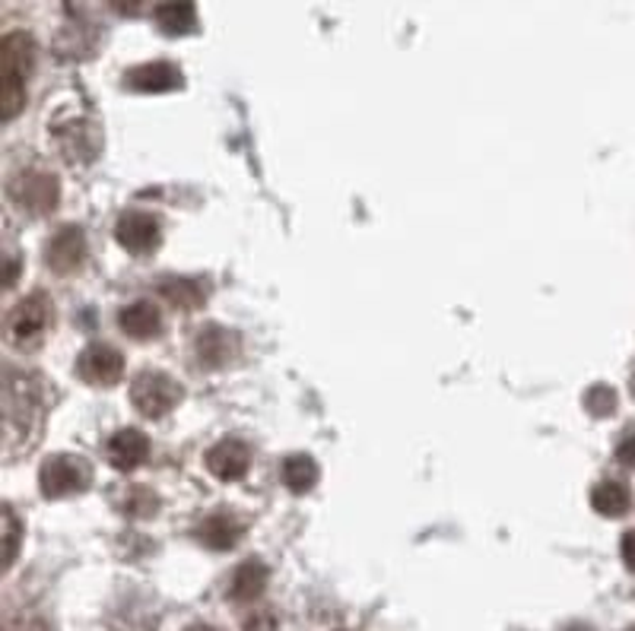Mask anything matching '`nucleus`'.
I'll list each match as a JSON object with an SVG mask.
<instances>
[{"label":"nucleus","mask_w":635,"mask_h":631,"mask_svg":"<svg viewBox=\"0 0 635 631\" xmlns=\"http://www.w3.org/2000/svg\"><path fill=\"white\" fill-rule=\"evenodd\" d=\"M629 631H635V629H629Z\"/></svg>","instance_id":"2f4dec72"},{"label":"nucleus","mask_w":635,"mask_h":631,"mask_svg":"<svg viewBox=\"0 0 635 631\" xmlns=\"http://www.w3.org/2000/svg\"><path fill=\"white\" fill-rule=\"evenodd\" d=\"M194 353H198V362L203 368H226L229 362L239 355V336L232 330L203 328L198 330Z\"/></svg>","instance_id":"9b49d317"},{"label":"nucleus","mask_w":635,"mask_h":631,"mask_svg":"<svg viewBox=\"0 0 635 631\" xmlns=\"http://www.w3.org/2000/svg\"><path fill=\"white\" fill-rule=\"evenodd\" d=\"M267 578H271V571H267L264 562H245V565L235 568V575L229 581V597L235 603H252V600H257L264 593Z\"/></svg>","instance_id":"2eb2a0df"},{"label":"nucleus","mask_w":635,"mask_h":631,"mask_svg":"<svg viewBox=\"0 0 635 631\" xmlns=\"http://www.w3.org/2000/svg\"><path fill=\"white\" fill-rule=\"evenodd\" d=\"M115 7H118L121 13H137V10H140V0H115Z\"/></svg>","instance_id":"c85d7f7f"},{"label":"nucleus","mask_w":635,"mask_h":631,"mask_svg":"<svg viewBox=\"0 0 635 631\" xmlns=\"http://www.w3.org/2000/svg\"><path fill=\"white\" fill-rule=\"evenodd\" d=\"M35 49L32 39L23 32H13L3 39V54H0V71H3V121H13V115L23 108L25 101V76L32 71Z\"/></svg>","instance_id":"f257e3e1"},{"label":"nucleus","mask_w":635,"mask_h":631,"mask_svg":"<svg viewBox=\"0 0 635 631\" xmlns=\"http://www.w3.org/2000/svg\"><path fill=\"white\" fill-rule=\"evenodd\" d=\"M181 83V76L172 64H147L127 74V86L137 93H169Z\"/></svg>","instance_id":"f3484780"},{"label":"nucleus","mask_w":635,"mask_h":631,"mask_svg":"<svg viewBox=\"0 0 635 631\" xmlns=\"http://www.w3.org/2000/svg\"><path fill=\"white\" fill-rule=\"evenodd\" d=\"M616 460H620L623 467H635V435H626V438L620 441V448H616Z\"/></svg>","instance_id":"a878e982"},{"label":"nucleus","mask_w":635,"mask_h":631,"mask_svg":"<svg viewBox=\"0 0 635 631\" xmlns=\"http://www.w3.org/2000/svg\"><path fill=\"white\" fill-rule=\"evenodd\" d=\"M279 477H283V485H286L289 492L303 495V492H311V489H315V482H318V463L305 454L286 457V460H283Z\"/></svg>","instance_id":"aec40b11"},{"label":"nucleus","mask_w":635,"mask_h":631,"mask_svg":"<svg viewBox=\"0 0 635 631\" xmlns=\"http://www.w3.org/2000/svg\"><path fill=\"white\" fill-rule=\"evenodd\" d=\"M584 409H588L591 416H597V419L613 416V409H616V394L610 391L607 384H597V387H591V391L584 394Z\"/></svg>","instance_id":"b1692460"},{"label":"nucleus","mask_w":635,"mask_h":631,"mask_svg":"<svg viewBox=\"0 0 635 631\" xmlns=\"http://www.w3.org/2000/svg\"><path fill=\"white\" fill-rule=\"evenodd\" d=\"M17 282V257L13 254H7V274H3V286L10 289Z\"/></svg>","instance_id":"cd10ccee"},{"label":"nucleus","mask_w":635,"mask_h":631,"mask_svg":"<svg viewBox=\"0 0 635 631\" xmlns=\"http://www.w3.org/2000/svg\"><path fill=\"white\" fill-rule=\"evenodd\" d=\"M45 260H49L51 270L61 274V277L80 270L83 260H86V238H83V232L76 226L57 228V232L51 235L49 245H45Z\"/></svg>","instance_id":"6e6552de"},{"label":"nucleus","mask_w":635,"mask_h":631,"mask_svg":"<svg viewBox=\"0 0 635 631\" xmlns=\"http://www.w3.org/2000/svg\"><path fill=\"white\" fill-rule=\"evenodd\" d=\"M198 539L213 553H226L239 539H242V524L229 514V511H216L210 517H203L198 527Z\"/></svg>","instance_id":"ddd939ff"},{"label":"nucleus","mask_w":635,"mask_h":631,"mask_svg":"<svg viewBox=\"0 0 635 631\" xmlns=\"http://www.w3.org/2000/svg\"><path fill=\"white\" fill-rule=\"evenodd\" d=\"M591 507L604 517H623L629 511V489L623 482H597L591 489Z\"/></svg>","instance_id":"6ab92c4d"},{"label":"nucleus","mask_w":635,"mask_h":631,"mask_svg":"<svg viewBox=\"0 0 635 631\" xmlns=\"http://www.w3.org/2000/svg\"><path fill=\"white\" fill-rule=\"evenodd\" d=\"M156 507H159V499L152 495L150 489H144V485L130 489L121 499V511H125L127 517H152Z\"/></svg>","instance_id":"4be33fe9"},{"label":"nucleus","mask_w":635,"mask_h":631,"mask_svg":"<svg viewBox=\"0 0 635 631\" xmlns=\"http://www.w3.org/2000/svg\"><path fill=\"white\" fill-rule=\"evenodd\" d=\"M178 400H181V387L166 372H140L130 384V404L150 419H162L169 409H176Z\"/></svg>","instance_id":"7ed1b4c3"},{"label":"nucleus","mask_w":635,"mask_h":631,"mask_svg":"<svg viewBox=\"0 0 635 631\" xmlns=\"http://www.w3.org/2000/svg\"><path fill=\"white\" fill-rule=\"evenodd\" d=\"M156 23L162 25L169 35H181L194 25V7L188 0H169L156 10Z\"/></svg>","instance_id":"412c9836"},{"label":"nucleus","mask_w":635,"mask_h":631,"mask_svg":"<svg viewBox=\"0 0 635 631\" xmlns=\"http://www.w3.org/2000/svg\"><path fill=\"white\" fill-rule=\"evenodd\" d=\"M105 454H108V463H112L115 470L130 473V470H137V467L150 457V438L137 429H121L118 435H112Z\"/></svg>","instance_id":"f8f14e48"},{"label":"nucleus","mask_w":635,"mask_h":631,"mask_svg":"<svg viewBox=\"0 0 635 631\" xmlns=\"http://www.w3.org/2000/svg\"><path fill=\"white\" fill-rule=\"evenodd\" d=\"M245 631H277V616L274 612H252L245 619Z\"/></svg>","instance_id":"393cba45"},{"label":"nucleus","mask_w":635,"mask_h":631,"mask_svg":"<svg viewBox=\"0 0 635 631\" xmlns=\"http://www.w3.org/2000/svg\"><path fill=\"white\" fill-rule=\"evenodd\" d=\"M623 562H626L629 571H635V531L623 536Z\"/></svg>","instance_id":"bb28decb"},{"label":"nucleus","mask_w":635,"mask_h":631,"mask_svg":"<svg viewBox=\"0 0 635 631\" xmlns=\"http://www.w3.org/2000/svg\"><path fill=\"white\" fill-rule=\"evenodd\" d=\"M20 539H23V524L17 521L13 507H7V511H3V568H10V565L17 562Z\"/></svg>","instance_id":"5701e85b"},{"label":"nucleus","mask_w":635,"mask_h":631,"mask_svg":"<svg viewBox=\"0 0 635 631\" xmlns=\"http://www.w3.org/2000/svg\"><path fill=\"white\" fill-rule=\"evenodd\" d=\"M7 197L17 203L20 210L32 213V216H49L61 201V184L57 178L39 169H25L13 181L7 184Z\"/></svg>","instance_id":"f03ea898"},{"label":"nucleus","mask_w":635,"mask_h":631,"mask_svg":"<svg viewBox=\"0 0 635 631\" xmlns=\"http://www.w3.org/2000/svg\"><path fill=\"white\" fill-rule=\"evenodd\" d=\"M51 324V299L45 292H32L7 314V333L17 346L39 343Z\"/></svg>","instance_id":"39448f33"},{"label":"nucleus","mask_w":635,"mask_h":631,"mask_svg":"<svg viewBox=\"0 0 635 631\" xmlns=\"http://www.w3.org/2000/svg\"><path fill=\"white\" fill-rule=\"evenodd\" d=\"M39 485L45 499H67L80 495L89 485V467L80 457H51L39 473Z\"/></svg>","instance_id":"423d86ee"},{"label":"nucleus","mask_w":635,"mask_h":631,"mask_svg":"<svg viewBox=\"0 0 635 631\" xmlns=\"http://www.w3.org/2000/svg\"><path fill=\"white\" fill-rule=\"evenodd\" d=\"M76 372L80 378L89 381V384H99V387H112L118 384L125 375V355L118 353L115 346H105V343H93L86 346L80 359H76Z\"/></svg>","instance_id":"0eeeda50"},{"label":"nucleus","mask_w":635,"mask_h":631,"mask_svg":"<svg viewBox=\"0 0 635 631\" xmlns=\"http://www.w3.org/2000/svg\"><path fill=\"white\" fill-rule=\"evenodd\" d=\"M248 467H252V451H248L245 441H239V438H223V441H216V445L207 451V470H210L216 480H245Z\"/></svg>","instance_id":"1a4fd4ad"},{"label":"nucleus","mask_w":635,"mask_h":631,"mask_svg":"<svg viewBox=\"0 0 635 631\" xmlns=\"http://www.w3.org/2000/svg\"><path fill=\"white\" fill-rule=\"evenodd\" d=\"M118 324H121V330H125L130 340H152V336H159V330H162V314H159L156 304L134 302L121 308Z\"/></svg>","instance_id":"4468645a"},{"label":"nucleus","mask_w":635,"mask_h":631,"mask_svg":"<svg viewBox=\"0 0 635 631\" xmlns=\"http://www.w3.org/2000/svg\"><path fill=\"white\" fill-rule=\"evenodd\" d=\"M39 416V391L23 378L7 372V387H3V435H7V451L13 448V438L29 431V416Z\"/></svg>","instance_id":"20e7f679"},{"label":"nucleus","mask_w":635,"mask_h":631,"mask_svg":"<svg viewBox=\"0 0 635 631\" xmlns=\"http://www.w3.org/2000/svg\"><path fill=\"white\" fill-rule=\"evenodd\" d=\"M57 143H61V152L64 159L71 162H89L96 156V147H99V137L89 125H74L67 130H57Z\"/></svg>","instance_id":"a211bd4d"},{"label":"nucleus","mask_w":635,"mask_h":631,"mask_svg":"<svg viewBox=\"0 0 635 631\" xmlns=\"http://www.w3.org/2000/svg\"><path fill=\"white\" fill-rule=\"evenodd\" d=\"M569 631H591V629H588V625H572Z\"/></svg>","instance_id":"7c9ffc66"},{"label":"nucleus","mask_w":635,"mask_h":631,"mask_svg":"<svg viewBox=\"0 0 635 631\" xmlns=\"http://www.w3.org/2000/svg\"><path fill=\"white\" fill-rule=\"evenodd\" d=\"M115 235H118V245L130 254H150L156 252L162 232H159V220L150 216V213H140V210H130L118 220L115 226Z\"/></svg>","instance_id":"9d476101"},{"label":"nucleus","mask_w":635,"mask_h":631,"mask_svg":"<svg viewBox=\"0 0 635 631\" xmlns=\"http://www.w3.org/2000/svg\"><path fill=\"white\" fill-rule=\"evenodd\" d=\"M184 631H216L213 625H203V622H198V625H191V629H184Z\"/></svg>","instance_id":"c756f323"},{"label":"nucleus","mask_w":635,"mask_h":631,"mask_svg":"<svg viewBox=\"0 0 635 631\" xmlns=\"http://www.w3.org/2000/svg\"><path fill=\"white\" fill-rule=\"evenodd\" d=\"M159 296L169 304H176L178 311H194L207 299V289L201 286V279L162 277L159 279Z\"/></svg>","instance_id":"dca6fc26"}]
</instances>
